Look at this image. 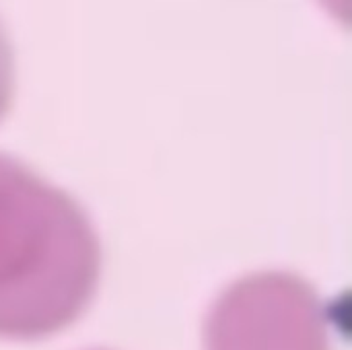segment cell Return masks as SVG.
Segmentation results:
<instances>
[{"label":"cell","instance_id":"1","mask_svg":"<svg viewBox=\"0 0 352 350\" xmlns=\"http://www.w3.org/2000/svg\"><path fill=\"white\" fill-rule=\"evenodd\" d=\"M99 237L85 210L0 155V338L39 340L74 324L95 297Z\"/></svg>","mask_w":352,"mask_h":350},{"label":"cell","instance_id":"2","mask_svg":"<svg viewBox=\"0 0 352 350\" xmlns=\"http://www.w3.org/2000/svg\"><path fill=\"white\" fill-rule=\"evenodd\" d=\"M206 350H330L328 318L316 289L287 272L252 274L210 307Z\"/></svg>","mask_w":352,"mask_h":350},{"label":"cell","instance_id":"3","mask_svg":"<svg viewBox=\"0 0 352 350\" xmlns=\"http://www.w3.org/2000/svg\"><path fill=\"white\" fill-rule=\"evenodd\" d=\"M14 93V60L6 33L0 25V120L8 113Z\"/></svg>","mask_w":352,"mask_h":350}]
</instances>
